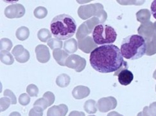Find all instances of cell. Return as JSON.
I'll list each match as a JSON object with an SVG mask.
<instances>
[{"instance_id": "cell-22", "label": "cell", "mask_w": 156, "mask_h": 116, "mask_svg": "<svg viewBox=\"0 0 156 116\" xmlns=\"http://www.w3.org/2000/svg\"><path fill=\"white\" fill-rule=\"evenodd\" d=\"M48 14V10L44 7H38L34 11V16L37 19H42L46 17Z\"/></svg>"}, {"instance_id": "cell-9", "label": "cell", "mask_w": 156, "mask_h": 116, "mask_svg": "<svg viewBox=\"0 0 156 116\" xmlns=\"http://www.w3.org/2000/svg\"><path fill=\"white\" fill-rule=\"evenodd\" d=\"M78 46L82 52L86 54L91 53L96 48L98 47L93 37L89 36L78 41Z\"/></svg>"}, {"instance_id": "cell-8", "label": "cell", "mask_w": 156, "mask_h": 116, "mask_svg": "<svg viewBox=\"0 0 156 116\" xmlns=\"http://www.w3.org/2000/svg\"><path fill=\"white\" fill-rule=\"evenodd\" d=\"M117 106V101L115 98L109 96L102 98L100 99L97 103V107L98 111L101 112H107L111 110L115 109Z\"/></svg>"}, {"instance_id": "cell-32", "label": "cell", "mask_w": 156, "mask_h": 116, "mask_svg": "<svg viewBox=\"0 0 156 116\" xmlns=\"http://www.w3.org/2000/svg\"><path fill=\"white\" fill-rule=\"evenodd\" d=\"M3 94H4L5 96H7L10 99L11 104H12V105L16 104L17 99H16V97L15 94L13 93L12 91L9 90V89H6V90H5Z\"/></svg>"}, {"instance_id": "cell-11", "label": "cell", "mask_w": 156, "mask_h": 116, "mask_svg": "<svg viewBox=\"0 0 156 116\" xmlns=\"http://www.w3.org/2000/svg\"><path fill=\"white\" fill-rule=\"evenodd\" d=\"M114 75H118L119 84L123 85H129L134 79L133 74L127 68H125L119 71L115 72Z\"/></svg>"}, {"instance_id": "cell-34", "label": "cell", "mask_w": 156, "mask_h": 116, "mask_svg": "<svg viewBox=\"0 0 156 116\" xmlns=\"http://www.w3.org/2000/svg\"><path fill=\"white\" fill-rule=\"evenodd\" d=\"M148 108L152 116H156V102L151 103Z\"/></svg>"}, {"instance_id": "cell-39", "label": "cell", "mask_w": 156, "mask_h": 116, "mask_svg": "<svg viewBox=\"0 0 156 116\" xmlns=\"http://www.w3.org/2000/svg\"><path fill=\"white\" fill-rule=\"evenodd\" d=\"M9 116H21V115L18 112H13L9 115Z\"/></svg>"}, {"instance_id": "cell-20", "label": "cell", "mask_w": 156, "mask_h": 116, "mask_svg": "<svg viewBox=\"0 0 156 116\" xmlns=\"http://www.w3.org/2000/svg\"><path fill=\"white\" fill-rule=\"evenodd\" d=\"M52 34L50 30L46 28L41 29L37 33V37L42 42H48L49 40L51 38Z\"/></svg>"}, {"instance_id": "cell-27", "label": "cell", "mask_w": 156, "mask_h": 116, "mask_svg": "<svg viewBox=\"0 0 156 116\" xmlns=\"http://www.w3.org/2000/svg\"><path fill=\"white\" fill-rule=\"evenodd\" d=\"M25 48L23 47V45H17L14 47L13 50L12 51V54H13L14 58H16L21 56V55L23 54V52H25Z\"/></svg>"}, {"instance_id": "cell-38", "label": "cell", "mask_w": 156, "mask_h": 116, "mask_svg": "<svg viewBox=\"0 0 156 116\" xmlns=\"http://www.w3.org/2000/svg\"><path fill=\"white\" fill-rule=\"evenodd\" d=\"M107 116H123V115H122V114H119L117 112L114 111V112H109V114H107Z\"/></svg>"}, {"instance_id": "cell-21", "label": "cell", "mask_w": 156, "mask_h": 116, "mask_svg": "<svg viewBox=\"0 0 156 116\" xmlns=\"http://www.w3.org/2000/svg\"><path fill=\"white\" fill-rule=\"evenodd\" d=\"M47 44L50 47V48L52 50L57 49L60 48L61 49L62 47V41L61 40H58L57 38H51L47 42Z\"/></svg>"}, {"instance_id": "cell-2", "label": "cell", "mask_w": 156, "mask_h": 116, "mask_svg": "<svg viewBox=\"0 0 156 116\" xmlns=\"http://www.w3.org/2000/svg\"><path fill=\"white\" fill-rule=\"evenodd\" d=\"M120 51L125 59L130 60L140 59L147 51V40L140 35H129L123 40Z\"/></svg>"}, {"instance_id": "cell-29", "label": "cell", "mask_w": 156, "mask_h": 116, "mask_svg": "<svg viewBox=\"0 0 156 116\" xmlns=\"http://www.w3.org/2000/svg\"><path fill=\"white\" fill-rule=\"evenodd\" d=\"M30 102V96L26 93L21 94L19 97V103L23 106H26L28 105Z\"/></svg>"}, {"instance_id": "cell-17", "label": "cell", "mask_w": 156, "mask_h": 116, "mask_svg": "<svg viewBox=\"0 0 156 116\" xmlns=\"http://www.w3.org/2000/svg\"><path fill=\"white\" fill-rule=\"evenodd\" d=\"M70 81V77L66 74L59 75L56 78V84L58 86L61 88H66L68 86Z\"/></svg>"}, {"instance_id": "cell-16", "label": "cell", "mask_w": 156, "mask_h": 116, "mask_svg": "<svg viewBox=\"0 0 156 116\" xmlns=\"http://www.w3.org/2000/svg\"><path fill=\"white\" fill-rule=\"evenodd\" d=\"M16 36L19 40H26L30 36V30L25 26H21L17 29Z\"/></svg>"}, {"instance_id": "cell-24", "label": "cell", "mask_w": 156, "mask_h": 116, "mask_svg": "<svg viewBox=\"0 0 156 116\" xmlns=\"http://www.w3.org/2000/svg\"><path fill=\"white\" fill-rule=\"evenodd\" d=\"M136 17H137V21L139 22H143L146 20L149 19V17H150L149 12L146 9L141 10L136 14Z\"/></svg>"}, {"instance_id": "cell-5", "label": "cell", "mask_w": 156, "mask_h": 116, "mask_svg": "<svg viewBox=\"0 0 156 116\" xmlns=\"http://www.w3.org/2000/svg\"><path fill=\"white\" fill-rule=\"evenodd\" d=\"M78 15L83 20H87L93 16L98 17L101 24H103L107 18V14L104 10L103 5L100 3L80 6L78 10Z\"/></svg>"}, {"instance_id": "cell-28", "label": "cell", "mask_w": 156, "mask_h": 116, "mask_svg": "<svg viewBox=\"0 0 156 116\" xmlns=\"http://www.w3.org/2000/svg\"><path fill=\"white\" fill-rule=\"evenodd\" d=\"M36 106L41 107L43 110H45L48 107H49V103L48 101L44 98L43 97L41 98H39L35 101L34 104V107Z\"/></svg>"}, {"instance_id": "cell-1", "label": "cell", "mask_w": 156, "mask_h": 116, "mask_svg": "<svg viewBox=\"0 0 156 116\" xmlns=\"http://www.w3.org/2000/svg\"><path fill=\"white\" fill-rule=\"evenodd\" d=\"M89 61L93 68L104 74L116 72L127 64L120 49L113 44L96 48L90 55Z\"/></svg>"}, {"instance_id": "cell-23", "label": "cell", "mask_w": 156, "mask_h": 116, "mask_svg": "<svg viewBox=\"0 0 156 116\" xmlns=\"http://www.w3.org/2000/svg\"><path fill=\"white\" fill-rule=\"evenodd\" d=\"M12 45V42L9 38H3L0 40V48H1V51H9L11 50Z\"/></svg>"}, {"instance_id": "cell-18", "label": "cell", "mask_w": 156, "mask_h": 116, "mask_svg": "<svg viewBox=\"0 0 156 116\" xmlns=\"http://www.w3.org/2000/svg\"><path fill=\"white\" fill-rule=\"evenodd\" d=\"M0 59H1L2 63L7 65H11L14 62L13 56L9 52V51H1Z\"/></svg>"}, {"instance_id": "cell-12", "label": "cell", "mask_w": 156, "mask_h": 116, "mask_svg": "<svg viewBox=\"0 0 156 116\" xmlns=\"http://www.w3.org/2000/svg\"><path fill=\"white\" fill-rule=\"evenodd\" d=\"M68 112L66 105L61 104L50 107L47 112V116H65Z\"/></svg>"}, {"instance_id": "cell-33", "label": "cell", "mask_w": 156, "mask_h": 116, "mask_svg": "<svg viewBox=\"0 0 156 116\" xmlns=\"http://www.w3.org/2000/svg\"><path fill=\"white\" fill-rule=\"evenodd\" d=\"M43 98H44L48 101L49 106H51L53 104L55 99V95H54L53 93L50 92V91H47L46 93H45L43 94Z\"/></svg>"}, {"instance_id": "cell-6", "label": "cell", "mask_w": 156, "mask_h": 116, "mask_svg": "<svg viewBox=\"0 0 156 116\" xmlns=\"http://www.w3.org/2000/svg\"><path fill=\"white\" fill-rule=\"evenodd\" d=\"M65 66L75 70L76 72H81L86 68V60L79 55H70L66 60Z\"/></svg>"}, {"instance_id": "cell-19", "label": "cell", "mask_w": 156, "mask_h": 116, "mask_svg": "<svg viewBox=\"0 0 156 116\" xmlns=\"http://www.w3.org/2000/svg\"><path fill=\"white\" fill-rule=\"evenodd\" d=\"M97 104L94 100L86 101L83 105V108L88 114H95L97 112Z\"/></svg>"}, {"instance_id": "cell-25", "label": "cell", "mask_w": 156, "mask_h": 116, "mask_svg": "<svg viewBox=\"0 0 156 116\" xmlns=\"http://www.w3.org/2000/svg\"><path fill=\"white\" fill-rule=\"evenodd\" d=\"M10 104L11 100L7 96L1 98V99H0V108H1L0 111H1V112L6 111L10 107Z\"/></svg>"}, {"instance_id": "cell-30", "label": "cell", "mask_w": 156, "mask_h": 116, "mask_svg": "<svg viewBox=\"0 0 156 116\" xmlns=\"http://www.w3.org/2000/svg\"><path fill=\"white\" fill-rule=\"evenodd\" d=\"M44 110L39 107H34L29 112V116H43Z\"/></svg>"}, {"instance_id": "cell-4", "label": "cell", "mask_w": 156, "mask_h": 116, "mask_svg": "<svg viewBox=\"0 0 156 116\" xmlns=\"http://www.w3.org/2000/svg\"><path fill=\"white\" fill-rule=\"evenodd\" d=\"M92 37L97 45L112 44L117 38V33L112 27L104 24L96 26L92 33Z\"/></svg>"}, {"instance_id": "cell-7", "label": "cell", "mask_w": 156, "mask_h": 116, "mask_svg": "<svg viewBox=\"0 0 156 116\" xmlns=\"http://www.w3.org/2000/svg\"><path fill=\"white\" fill-rule=\"evenodd\" d=\"M25 14V8L21 4H12L5 8V15L9 19L21 18Z\"/></svg>"}, {"instance_id": "cell-3", "label": "cell", "mask_w": 156, "mask_h": 116, "mask_svg": "<svg viewBox=\"0 0 156 116\" xmlns=\"http://www.w3.org/2000/svg\"><path fill=\"white\" fill-rule=\"evenodd\" d=\"M50 30L55 38L65 40L70 38L75 34L76 24L71 16L61 14L52 19L50 24Z\"/></svg>"}, {"instance_id": "cell-14", "label": "cell", "mask_w": 156, "mask_h": 116, "mask_svg": "<svg viewBox=\"0 0 156 116\" xmlns=\"http://www.w3.org/2000/svg\"><path fill=\"white\" fill-rule=\"evenodd\" d=\"M53 56L57 63L59 65L62 66H65L66 60L69 56L68 53H67L65 51L60 49V48L55 49L53 51Z\"/></svg>"}, {"instance_id": "cell-36", "label": "cell", "mask_w": 156, "mask_h": 116, "mask_svg": "<svg viewBox=\"0 0 156 116\" xmlns=\"http://www.w3.org/2000/svg\"><path fill=\"white\" fill-rule=\"evenodd\" d=\"M151 10L153 17L156 19V0L152 2L151 7Z\"/></svg>"}, {"instance_id": "cell-37", "label": "cell", "mask_w": 156, "mask_h": 116, "mask_svg": "<svg viewBox=\"0 0 156 116\" xmlns=\"http://www.w3.org/2000/svg\"><path fill=\"white\" fill-rule=\"evenodd\" d=\"M68 116H85V114L83 112L72 111L70 112Z\"/></svg>"}, {"instance_id": "cell-41", "label": "cell", "mask_w": 156, "mask_h": 116, "mask_svg": "<svg viewBox=\"0 0 156 116\" xmlns=\"http://www.w3.org/2000/svg\"><path fill=\"white\" fill-rule=\"evenodd\" d=\"M155 91H156V86H155Z\"/></svg>"}, {"instance_id": "cell-31", "label": "cell", "mask_w": 156, "mask_h": 116, "mask_svg": "<svg viewBox=\"0 0 156 116\" xmlns=\"http://www.w3.org/2000/svg\"><path fill=\"white\" fill-rule=\"evenodd\" d=\"M30 56L29 52L27 49H25V52H23V54L21 55V56H20L18 58H16L15 59L17 62L21 63H26L30 59Z\"/></svg>"}, {"instance_id": "cell-35", "label": "cell", "mask_w": 156, "mask_h": 116, "mask_svg": "<svg viewBox=\"0 0 156 116\" xmlns=\"http://www.w3.org/2000/svg\"><path fill=\"white\" fill-rule=\"evenodd\" d=\"M137 116H152V115L149 111L148 107H144L143 112H140L138 114H137Z\"/></svg>"}, {"instance_id": "cell-13", "label": "cell", "mask_w": 156, "mask_h": 116, "mask_svg": "<svg viewBox=\"0 0 156 116\" xmlns=\"http://www.w3.org/2000/svg\"><path fill=\"white\" fill-rule=\"evenodd\" d=\"M90 94V89L89 88L83 85H78L75 87L73 91L72 95L76 100H81L87 97Z\"/></svg>"}, {"instance_id": "cell-15", "label": "cell", "mask_w": 156, "mask_h": 116, "mask_svg": "<svg viewBox=\"0 0 156 116\" xmlns=\"http://www.w3.org/2000/svg\"><path fill=\"white\" fill-rule=\"evenodd\" d=\"M78 42L74 38H70L66 40L64 43V51L68 54H73L77 51Z\"/></svg>"}, {"instance_id": "cell-40", "label": "cell", "mask_w": 156, "mask_h": 116, "mask_svg": "<svg viewBox=\"0 0 156 116\" xmlns=\"http://www.w3.org/2000/svg\"><path fill=\"white\" fill-rule=\"evenodd\" d=\"M88 116H95V115H88Z\"/></svg>"}, {"instance_id": "cell-10", "label": "cell", "mask_w": 156, "mask_h": 116, "mask_svg": "<svg viewBox=\"0 0 156 116\" xmlns=\"http://www.w3.org/2000/svg\"><path fill=\"white\" fill-rule=\"evenodd\" d=\"M36 58L38 61L41 63H46L48 62L50 59V53L49 48L46 45H39L35 47Z\"/></svg>"}, {"instance_id": "cell-26", "label": "cell", "mask_w": 156, "mask_h": 116, "mask_svg": "<svg viewBox=\"0 0 156 116\" xmlns=\"http://www.w3.org/2000/svg\"><path fill=\"white\" fill-rule=\"evenodd\" d=\"M27 92L30 96L36 97L39 94V89L35 84H30L27 88Z\"/></svg>"}]
</instances>
